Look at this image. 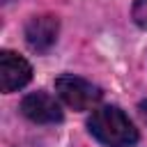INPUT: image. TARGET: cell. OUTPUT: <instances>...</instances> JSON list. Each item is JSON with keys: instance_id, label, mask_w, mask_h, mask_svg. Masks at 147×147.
<instances>
[{"instance_id": "6da1fadb", "label": "cell", "mask_w": 147, "mask_h": 147, "mask_svg": "<svg viewBox=\"0 0 147 147\" xmlns=\"http://www.w3.org/2000/svg\"><path fill=\"white\" fill-rule=\"evenodd\" d=\"M87 129L106 147H133L138 142V129L117 106L94 108Z\"/></svg>"}, {"instance_id": "7a4b0ae2", "label": "cell", "mask_w": 147, "mask_h": 147, "mask_svg": "<svg viewBox=\"0 0 147 147\" xmlns=\"http://www.w3.org/2000/svg\"><path fill=\"white\" fill-rule=\"evenodd\" d=\"M55 92L74 110H92L99 106V101L103 96V92L96 85H92L90 80L74 76V74L57 76L55 78Z\"/></svg>"}, {"instance_id": "3957f363", "label": "cell", "mask_w": 147, "mask_h": 147, "mask_svg": "<svg viewBox=\"0 0 147 147\" xmlns=\"http://www.w3.org/2000/svg\"><path fill=\"white\" fill-rule=\"evenodd\" d=\"M30 78H32V67L25 57H21L11 51L0 53V90L5 94L25 87L30 83Z\"/></svg>"}, {"instance_id": "277c9868", "label": "cell", "mask_w": 147, "mask_h": 147, "mask_svg": "<svg viewBox=\"0 0 147 147\" xmlns=\"http://www.w3.org/2000/svg\"><path fill=\"white\" fill-rule=\"evenodd\" d=\"M21 113L34 124H57L64 117L57 99L51 96L48 92H32V94L23 96Z\"/></svg>"}, {"instance_id": "5b68a950", "label": "cell", "mask_w": 147, "mask_h": 147, "mask_svg": "<svg viewBox=\"0 0 147 147\" xmlns=\"http://www.w3.org/2000/svg\"><path fill=\"white\" fill-rule=\"evenodd\" d=\"M57 34H60V21L53 14L32 16L25 25V41L37 53H46L57 41Z\"/></svg>"}, {"instance_id": "8992f818", "label": "cell", "mask_w": 147, "mask_h": 147, "mask_svg": "<svg viewBox=\"0 0 147 147\" xmlns=\"http://www.w3.org/2000/svg\"><path fill=\"white\" fill-rule=\"evenodd\" d=\"M131 14H133L136 25H140L142 30H147V0H136Z\"/></svg>"}, {"instance_id": "52a82bcc", "label": "cell", "mask_w": 147, "mask_h": 147, "mask_svg": "<svg viewBox=\"0 0 147 147\" xmlns=\"http://www.w3.org/2000/svg\"><path fill=\"white\" fill-rule=\"evenodd\" d=\"M138 113H140V117H142V119H145V122H147V99H145V101H140V103H138Z\"/></svg>"}, {"instance_id": "ba28073f", "label": "cell", "mask_w": 147, "mask_h": 147, "mask_svg": "<svg viewBox=\"0 0 147 147\" xmlns=\"http://www.w3.org/2000/svg\"><path fill=\"white\" fill-rule=\"evenodd\" d=\"M5 2H9V0H5Z\"/></svg>"}]
</instances>
